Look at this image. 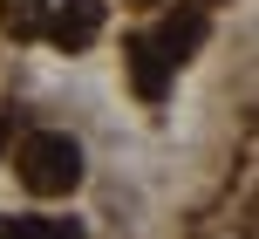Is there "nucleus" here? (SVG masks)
Segmentation results:
<instances>
[{
  "label": "nucleus",
  "instance_id": "nucleus-4",
  "mask_svg": "<svg viewBox=\"0 0 259 239\" xmlns=\"http://www.w3.org/2000/svg\"><path fill=\"white\" fill-rule=\"evenodd\" d=\"M150 41H157V48L170 55V62H184V55H198V41H205V14H198V7H184V14H170V21L157 27Z\"/></svg>",
  "mask_w": 259,
  "mask_h": 239
},
{
  "label": "nucleus",
  "instance_id": "nucleus-9",
  "mask_svg": "<svg viewBox=\"0 0 259 239\" xmlns=\"http://www.w3.org/2000/svg\"><path fill=\"white\" fill-rule=\"evenodd\" d=\"M137 7H150V0H137Z\"/></svg>",
  "mask_w": 259,
  "mask_h": 239
},
{
  "label": "nucleus",
  "instance_id": "nucleus-7",
  "mask_svg": "<svg viewBox=\"0 0 259 239\" xmlns=\"http://www.w3.org/2000/svg\"><path fill=\"white\" fill-rule=\"evenodd\" d=\"M0 144H7V123H0Z\"/></svg>",
  "mask_w": 259,
  "mask_h": 239
},
{
  "label": "nucleus",
  "instance_id": "nucleus-6",
  "mask_svg": "<svg viewBox=\"0 0 259 239\" xmlns=\"http://www.w3.org/2000/svg\"><path fill=\"white\" fill-rule=\"evenodd\" d=\"M0 27H7L14 41H34L41 27H48V0H0Z\"/></svg>",
  "mask_w": 259,
  "mask_h": 239
},
{
  "label": "nucleus",
  "instance_id": "nucleus-3",
  "mask_svg": "<svg viewBox=\"0 0 259 239\" xmlns=\"http://www.w3.org/2000/svg\"><path fill=\"white\" fill-rule=\"evenodd\" d=\"M170 75H178V62H170V55L157 48L150 34H137V41H130V82H137V96H143V103H164Z\"/></svg>",
  "mask_w": 259,
  "mask_h": 239
},
{
  "label": "nucleus",
  "instance_id": "nucleus-2",
  "mask_svg": "<svg viewBox=\"0 0 259 239\" xmlns=\"http://www.w3.org/2000/svg\"><path fill=\"white\" fill-rule=\"evenodd\" d=\"M103 0H62V7H48V27L41 34L55 41V48H89L96 34H103Z\"/></svg>",
  "mask_w": 259,
  "mask_h": 239
},
{
  "label": "nucleus",
  "instance_id": "nucleus-1",
  "mask_svg": "<svg viewBox=\"0 0 259 239\" xmlns=\"http://www.w3.org/2000/svg\"><path fill=\"white\" fill-rule=\"evenodd\" d=\"M14 171H21V185L34 198H68L82 185V144L68 130H34V137H21Z\"/></svg>",
  "mask_w": 259,
  "mask_h": 239
},
{
  "label": "nucleus",
  "instance_id": "nucleus-8",
  "mask_svg": "<svg viewBox=\"0 0 259 239\" xmlns=\"http://www.w3.org/2000/svg\"><path fill=\"white\" fill-rule=\"evenodd\" d=\"M191 7H205V0H191Z\"/></svg>",
  "mask_w": 259,
  "mask_h": 239
},
{
  "label": "nucleus",
  "instance_id": "nucleus-5",
  "mask_svg": "<svg viewBox=\"0 0 259 239\" xmlns=\"http://www.w3.org/2000/svg\"><path fill=\"white\" fill-rule=\"evenodd\" d=\"M0 239H82L75 219H48V212H27V219H7Z\"/></svg>",
  "mask_w": 259,
  "mask_h": 239
}]
</instances>
